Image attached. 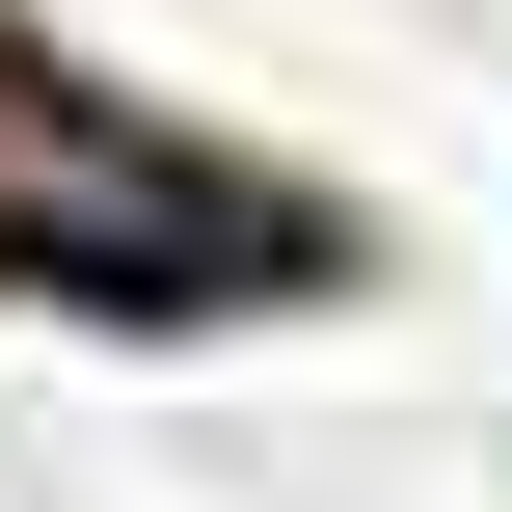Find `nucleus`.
<instances>
[{"instance_id":"f257e3e1","label":"nucleus","mask_w":512,"mask_h":512,"mask_svg":"<svg viewBox=\"0 0 512 512\" xmlns=\"http://www.w3.org/2000/svg\"><path fill=\"white\" fill-rule=\"evenodd\" d=\"M0 243L81 270V297H243V270H270V216H243L216 162H162L135 108H81L54 54H0Z\"/></svg>"}]
</instances>
